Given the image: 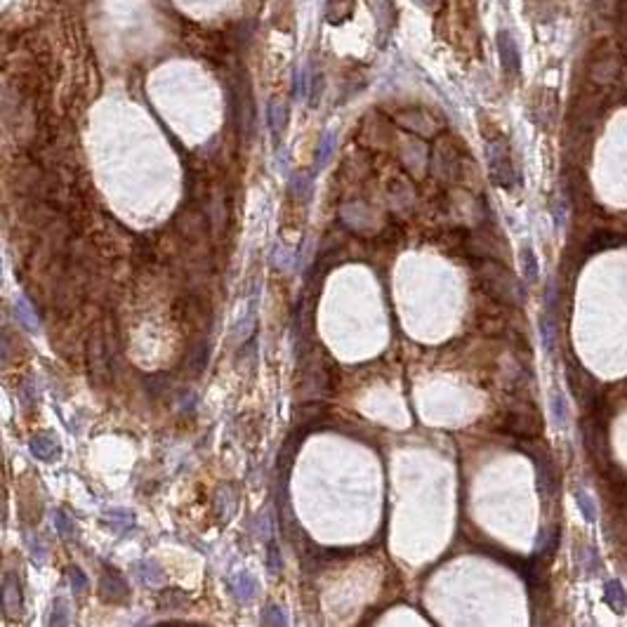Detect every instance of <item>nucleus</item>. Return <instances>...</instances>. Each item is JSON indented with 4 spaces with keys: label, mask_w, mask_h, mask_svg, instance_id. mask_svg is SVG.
<instances>
[{
    "label": "nucleus",
    "mask_w": 627,
    "mask_h": 627,
    "mask_svg": "<svg viewBox=\"0 0 627 627\" xmlns=\"http://www.w3.org/2000/svg\"><path fill=\"white\" fill-rule=\"evenodd\" d=\"M269 120H272V130L279 135L285 125V104L272 102V106H269Z\"/></svg>",
    "instance_id": "f8f14e48"
},
{
    "label": "nucleus",
    "mask_w": 627,
    "mask_h": 627,
    "mask_svg": "<svg viewBox=\"0 0 627 627\" xmlns=\"http://www.w3.org/2000/svg\"><path fill=\"white\" fill-rule=\"evenodd\" d=\"M627 236L623 233H613V231H597L589 236L587 243V253H599V251H609V248H618Z\"/></svg>",
    "instance_id": "423d86ee"
},
{
    "label": "nucleus",
    "mask_w": 627,
    "mask_h": 627,
    "mask_svg": "<svg viewBox=\"0 0 627 627\" xmlns=\"http://www.w3.org/2000/svg\"><path fill=\"white\" fill-rule=\"evenodd\" d=\"M504 429L519 439H535L543 432V422L533 408H512L504 418Z\"/></svg>",
    "instance_id": "7ed1b4c3"
},
{
    "label": "nucleus",
    "mask_w": 627,
    "mask_h": 627,
    "mask_svg": "<svg viewBox=\"0 0 627 627\" xmlns=\"http://www.w3.org/2000/svg\"><path fill=\"white\" fill-rule=\"evenodd\" d=\"M486 156H488V168H491L493 182L500 184V187H504V189H512V184L517 182V172H514L507 144H504L502 140L488 142Z\"/></svg>",
    "instance_id": "f03ea898"
},
{
    "label": "nucleus",
    "mask_w": 627,
    "mask_h": 627,
    "mask_svg": "<svg viewBox=\"0 0 627 627\" xmlns=\"http://www.w3.org/2000/svg\"><path fill=\"white\" fill-rule=\"evenodd\" d=\"M335 8H337V14H335V17L331 19V24H340V21H342L344 17H349V14H352V0H331V3H328V12L335 10Z\"/></svg>",
    "instance_id": "ddd939ff"
},
{
    "label": "nucleus",
    "mask_w": 627,
    "mask_h": 627,
    "mask_svg": "<svg viewBox=\"0 0 627 627\" xmlns=\"http://www.w3.org/2000/svg\"><path fill=\"white\" fill-rule=\"evenodd\" d=\"M604 602H606L615 613H625V609H627L625 587L620 585L618 580H609L606 585H604Z\"/></svg>",
    "instance_id": "0eeeda50"
},
{
    "label": "nucleus",
    "mask_w": 627,
    "mask_h": 627,
    "mask_svg": "<svg viewBox=\"0 0 627 627\" xmlns=\"http://www.w3.org/2000/svg\"><path fill=\"white\" fill-rule=\"evenodd\" d=\"M479 281L488 295L493 300L502 302V305H519L524 300V290L519 281L514 279L507 269L496 259H483L479 264Z\"/></svg>",
    "instance_id": "f257e3e1"
},
{
    "label": "nucleus",
    "mask_w": 627,
    "mask_h": 627,
    "mask_svg": "<svg viewBox=\"0 0 627 627\" xmlns=\"http://www.w3.org/2000/svg\"><path fill=\"white\" fill-rule=\"evenodd\" d=\"M550 408H552V418H554V424L559 429H564L568 424V398L561 389L552 392L550 398Z\"/></svg>",
    "instance_id": "6e6552de"
},
{
    "label": "nucleus",
    "mask_w": 627,
    "mask_h": 627,
    "mask_svg": "<svg viewBox=\"0 0 627 627\" xmlns=\"http://www.w3.org/2000/svg\"><path fill=\"white\" fill-rule=\"evenodd\" d=\"M498 52H500V60H502V68L507 73H519V66H522V57H519V47L517 40L512 38V34L502 31L498 36Z\"/></svg>",
    "instance_id": "39448f33"
},
{
    "label": "nucleus",
    "mask_w": 627,
    "mask_h": 627,
    "mask_svg": "<svg viewBox=\"0 0 627 627\" xmlns=\"http://www.w3.org/2000/svg\"><path fill=\"white\" fill-rule=\"evenodd\" d=\"M373 12H375V19H380V21H377V26H380V31L392 29V24H394L396 12H394V8H392V5H389V0H375V5H373Z\"/></svg>",
    "instance_id": "1a4fd4ad"
},
{
    "label": "nucleus",
    "mask_w": 627,
    "mask_h": 627,
    "mask_svg": "<svg viewBox=\"0 0 627 627\" xmlns=\"http://www.w3.org/2000/svg\"><path fill=\"white\" fill-rule=\"evenodd\" d=\"M522 264H524L526 279H528L530 283H533V281H538V274H540L538 259H535V253L530 251V248H524V253H522Z\"/></svg>",
    "instance_id": "9b49d317"
},
{
    "label": "nucleus",
    "mask_w": 627,
    "mask_h": 627,
    "mask_svg": "<svg viewBox=\"0 0 627 627\" xmlns=\"http://www.w3.org/2000/svg\"><path fill=\"white\" fill-rule=\"evenodd\" d=\"M576 502H578V509H580L583 519H585L587 524L597 522V504H594V500L585 491H576Z\"/></svg>",
    "instance_id": "9d476101"
},
{
    "label": "nucleus",
    "mask_w": 627,
    "mask_h": 627,
    "mask_svg": "<svg viewBox=\"0 0 627 627\" xmlns=\"http://www.w3.org/2000/svg\"><path fill=\"white\" fill-rule=\"evenodd\" d=\"M231 97H233V109H236V118H238V125H241V132L248 137L253 132L255 109H253V97H251V88H248L246 76H238V81L231 90Z\"/></svg>",
    "instance_id": "20e7f679"
},
{
    "label": "nucleus",
    "mask_w": 627,
    "mask_h": 627,
    "mask_svg": "<svg viewBox=\"0 0 627 627\" xmlns=\"http://www.w3.org/2000/svg\"><path fill=\"white\" fill-rule=\"evenodd\" d=\"M543 340H545L547 352H552V349H554V323L547 321V316L543 318Z\"/></svg>",
    "instance_id": "4468645a"
},
{
    "label": "nucleus",
    "mask_w": 627,
    "mask_h": 627,
    "mask_svg": "<svg viewBox=\"0 0 627 627\" xmlns=\"http://www.w3.org/2000/svg\"><path fill=\"white\" fill-rule=\"evenodd\" d=\"M415 3L420 5V8H429V10H432V8H437L441 0H415Z\"/></svg>",
    "instance_id": "2eb2a0df"
}]
</instances>
